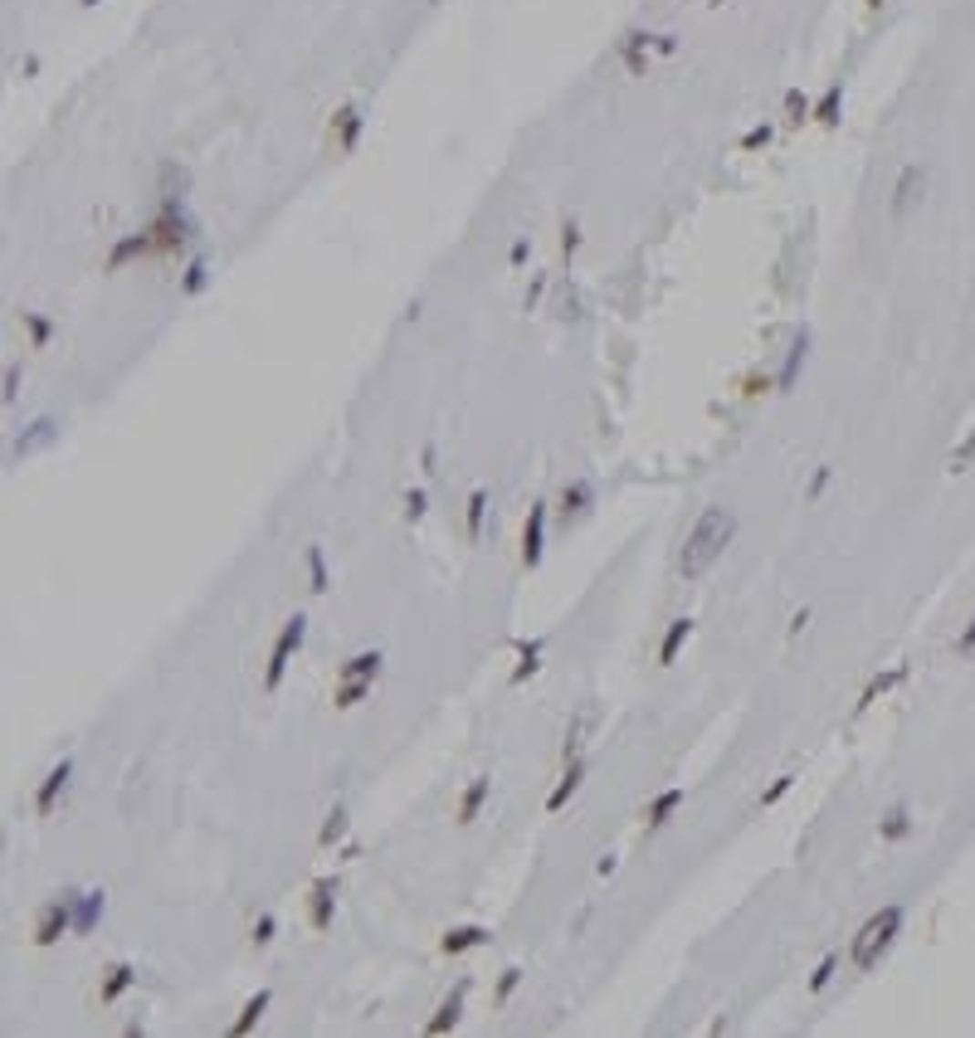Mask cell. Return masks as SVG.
Masks as SVG:
<instances>
[{"label":"cell","instance_id":"cell-22","mask_svg":"<svg viewBox=\"0 0 975 1038\" xmlns=\"http://www.w3.org/2000/svg\"><path fill=\"white\" fill-rule=\"evenodd\" d=\"M488 800V775H478L469 790H463V800H459V824H473L478 819V809H483Z\"/></svg>","mask_w":975,"mask_h":1038},{"label":"cell","instance_id":"cell-19","mask_svg":"<svg viewBox=\"0 0 975 1038\" xmlns=\"http://www.w3.org/2000/svg\"><path fill=\"white\" fill-rule=\"evenodd\" d=\"M912 834V815H908V804H893L883 815V824H878V838H887V844H897V838H908Z\"/></svg>","mask_w":975,"mask_h":1038},{"label":"cell","instance_id":"cell-20","mask_svg":"<svg viewBox=\"0 0 975 1038\" xmlns=\"http://www.w3.org/2000/svg\"><path fill=\"white\" fill-rule=\"evenodd\" d=\"M648 39H654V35H639V30H634V35H625V45H619V54H625L629 74H644V68H648Z\"/></svg>","mask_w":975,"mask_h":1038},{"label":"cell","instance_id":"cell-4","mask_svg":"<svg viewBox=\"0 0 975 1038\" xmlns=\"http://www.w3.org/2000/svg\"><path fill=\"white\" fill-rule=\"evenodd\" d=\"M303 638H307V619L293 615V619L284 624V634L274 638V653H268V668H264V688H268V692H278V682H284L293 653L303 649Z\"/></svg>","mask_w":975,"mask_h":1038},{"label":"cell","instance_id":"cell-1","mask_svg":"<svg viewBox=\"0 0 975 1038\" xmlns=\"http://www.w3.org/2000/svg\"><path fill=\"white\" fill-rule=\"evenodd\" d=\"M731 536H737V517L727 507H702V517L692 522V532L683 536V551H678V576L683 580L708 576L731 546Z\"/></svg>","mask_w":975,"mask_h":1038},{"label":"cell","instance_id":"cell-25","mask_svg":"<svg viewBox=\"0 0 975 1038\" xmlns=\"http://www.w3.org/2000/svg\"><path fill=\"white\" fill-rule=\"evenodd\" d=\"M517 668H513V682H527L536 668H542V638H532V644H517Z\"/></svg>","mask_w":975,"mask_h":1038},{"label":"cell","instance_id":"cell-17","mask_svg":"<svg viewBox=\"0 0 975 1038\" xmlns=\"http://www.w3.org/2000/svg\"><path fill=\"white\" fill-rule=\"evenodd\" d=\"M268 1004H274V990H259L244 1009H239V1019H234V1029H230V1033H234V1038H244V1033L254 1029V1023L264 1019V1009H268Z\"/></svg>","mask_w":975,"mask_h":1038},{"label":"cell","instance_id":"cell-13","mask_svg":"<svg viewBox=\"0 0 975 1038\" xmlns=\"http://www.w3.org/2000/svg\"><path fill=\"white\" fill-rule=\"evenodd\" d=\"M132 985H137V971H132V965H112L108 980H103V990H98V1004H118Z\"/></svg>","mask_w":975,"mask_h":1038},{"label":"cell","instance_id":"cell-15","mask_svg":"<svg viewBox=\"0 0 975 1038\" xmlns=\"http://www.w3.org/2000/svg\"><path fill=\"white\" fill-rule=\"evenodd\" d=\"M688 638H692V619L683 615V619H673V624H669V634H663V644H659V663L669 668V663L678 659V649L688 644Z\"/></svg>","mask_w":975,"mask_h":1038},{"label":"cell","instance_id":"cell-8","mask_svg":"<svg viewBox=\"0 0 975 1038\" xmlns=\"http://www.w3.org/2000/svg\"><path fill=\"white\" fill-rule=\"evenodd\" d=\"M68 775H74V761H59V765H54V771L45 775V785H39V794H35V809H39V815H49L54 800H59V794L68 790Z\"/></svg>","mask_w":975,"mask_h":1038},{"label":"cell","instance_id":"cell-49","mask_svg":"<svg viewBox=\"0 0 975 1038\" xmlns=\"http://www.w3.org/2000/svg\"><path fill=\"white\" fill-rule=\"evenodd\" d=\"M83 5H98V0H83Z\"/></svg>","mask_w":975,"mask_h":1038},{"label":"cell","instance_id":"cell-5","mask_svg":"<svg viewBox=\"0 0 975 1038\" xmlns=\"http://www.w3.org/2000/svg\"><path fill=\"white\" fill-rule=\"evenodd\" d=\"M64 931H74V902H49L45 912H39V921H35V946H54L59 941Z\"/></svg>","mask_w":975,"mask_h":1038},{"label":"cell","instance_id":"cell-6","mask_svg":"<svg viewBox=\"0 0 975 1038\" xmlns=\"http://www.w3.org/2000/svg\"><path fill=\"white\" fill-rule=\"evenodd\" d=\"M542 542H546V503H536L527 512V527H522V566L542 561Z\"/></svg>","mask_w":975,"mask_h":1038},{"label":"cell","instance_id":"cell-30","mask_svg":"<svg viewBox=\"0 0 975 1038\" xmlns=\"http://www.w3.org/2000/svg\"><path fill=\"white\" fill-rule=\"evenodd\" d=\"M586 503H590V488H586V483H571V488L561 493V512H566V517H581Z\"/></svg>","mask_w":975,"mask_h":1038},{"label":"cell","instance_id":"cell-12","mask_svg":"<svg viewBox=\"0 0 975 1038\" xmlns=\"http://www.w3.org/2000/svg\"><path fill=\"white\" fill-rule=\"evenodd\" d=\"M581 780H586V761H581V756H576V761H571V765H566V775H561V785H556V790H551V794H546V809H551V815H556V809H561V804H566V800H571V794H576V790H581Z\"/></svg>","mask_w":975,"mask_h":1038},{"label":"cell","instance_id":"cell-21","mask_svg":"<svg viewBox=\"0 0 975 1038\" xmlns=\"http://www.w3.org/2000/svg\"><path fill=\"white\" fill-rule=\"evenodd\" d=\"M839 112H844V88H839V83H829L825 98L814 103V122L819 127H834V122H839Z\"/></svg>","mask_w":975,"mask_h":1038},{"label":"cell","instance_id":"cell-42","mask_svg":"<svg viewBox=\"0 0 975 1038\" xmlns=\"http://www.w3.org/2000/svg\"><path fill=\"white\" fill-rule=\"evenodd\" d=\"M405 512H410V517H425V488L405 493Z\"/></svg>","mask_w":975,"mask_h":1038},{"label":"cell","instance_id":"cell-7","mask_svg":"<svg viewBox=\"0 0 975 1038\" xmlns=\"http://www.w3.org/2000/svg\"><path fill=\"white\" fill-rule=\"evenodd\" d=\"M68 902H74V931H93L98 921H103V892H68Z\"/></svg>","mask_w":975,"mask_h":1038},{"label":"cell","instance_id":"cell-34","mask_svg":"<svg viewBox=\"0 0 975 1038\" xmlns=\"http://www.w3.org/2000/svg\"><path fill=\"white\" fill-rule=\"evenodd\" d=\"M771 132H775L771 122H761V127H752V132L742 137V151H761V147H766V141H771Z\"/></svg>","mask_w":975,"mask_h":1038},{"label":"cell","instance_id":"cell-41","mask_svg":"<svg viewBox=\"0 0 975 1038\" xmlns=\"http://www.w3.org/2000/svg\"><path fill=\"white\" fill-rule=\"evenodd\" d=\"M517 980H522V971H503V980H498V1004H507V1000H513Z\"/></svg>","mask_w":975,"mask_h":1038},{"label":"cell","instance_id":"cell-38","mask_svg":"<svg viewBox=\"0 0 975 1038\" xmlns=\"http://www.w3.org/2000/svg\"><path fill=\"white\" fill-rule=\"evenodd\" d=\"M834 965H839V960H834V956H825V960H819V965H814V975H810V990H825V985H829V975H834Z\"/></svg>","mask_w":975,"mask_h":1038},{"label":"cell","instance_id":"cell-47","mask_svg":"<svg viewBox=\"0 0 975 1038\" xmlns=\"http://www.w3.org/2000/svg\"><path fill=\"white\" fill-rule=\"evenodd\" d=\"M878 5H887V0H868V10H878Z\"/></svg>","mask_w":975,"mask_h":1038},{"label":"cell","instance_id":"cell-40","mask_svg":"<svg viewBox=\"0 0 975 1038\" xmlns=\"http://www.w3.org/2000/svg\"><path fill=\"white\" fill-rule=\"evenodd\" d=\"M25 322H30V337H35V347H45V341H49V332H54V327L45 322V317H35V312H25Z\"/></svg>","mask_w":975,"mask_h":1038},{"label":"cell","instance_id":"cell-2","mask_svg":"<svg viewBox=\"0 0 975 1038\" xmlns=\"http://www.w3.org/2000/svg\"><path fill=\"white\" fill-rule=\"evenodd\" d=\"M897 931H902V907H883L878 917H868L864 931L854 936V965H858V971H873V965H878V956H883L887 946H893Z\"/></svg>","mask_w":975,"mask_h":1038},{"label":"cell","instance_id":"cell-44","mask_svg":"<svg viewBox=\"0 0 975 1038\" xmlns=\"http://www.w3.org/2000/svg\"><path fill=\"white\" fill-rule=\"evenodd\" d=\"M654 49H659V54H673L678 39H673V35H654Z\"/></svg>","mask_w":975,"mask_h":1038},{"label":"cell","instance_id":"cell-45","mask_svg":"<svg viewBox=\"0 0 975 1038\" xmlns=\"http://www.w3.org/2000/svg\"><path fill=\"white\" fill-rule=\"evenodd\" d=\"M16 386H20V376H16V366L5 371V400H16Z\"/></svg>","mask_w":975,"mask_h":1038},{"label":"cell","instance_id":"cell-10","mask_svg":"<svg viewBox=\"0 0 975 1038\" xmlns=\"http://www.w3.org/2000/svg\"><path fill=\"white\" fill-rule=\"evenodd\" d=\"M332 912H337V883H332V877H322V883H313V927L327 931L332 927Z\"/></svg>","mask_w":975,"mask_h":1038},{"label":"cell","instance_id":"cell-24","mask_svg":"<svg viewBox=\"0 0 975 1038\" xmlns=\"http://www.w3.org/2000/svg\"><path fill=\"white\" fill-rule=\"evenodd\" d=\"M596 727V707H586L581 717H576V727L566 732V742H561V756L566 761H576V751H581V742H586V732Z\"/></svg>","mask_w":975,"mask_h":1038},{"label":"cell","instance_id":"cell-26","mask_svg":"<svg viewBox=\"0 0 975 1038\" xmlns=\"http://www.w3.org/2000/svg\"><path fill=\"white\" fill-rule=\"evenodd\" d=\"M371 698V682H337V692H332V707H357V702H366Z\"/></svg>","mask_w":975,"mask_h":1038},{"label":"cell","instance_id":"cell-27","mask_svg":"<svg viewBox=\"0 0 975 1038\" xmlns=\"http://www.w3.org/2000/svg\"><path fill=\"white\" fill-rule=\"evenodd\" d=\"M307 580H313V595H327V561H322V546H307Z\"/></svg>","mask_w":975,"mask_h":1038},{"label":"cell","instance_id":"cell-3","mask_svg":"<svg viewBox=\"0 0 975 1038\" xmlns=\"http://www.w3.org/2000/svg\"><path fill=\"white\" fill-rule=\"evenodd\" d=\"M931 171L927 161H908L897 171V181H893V201H887V210H893V220H908L912 210H922L927 205V195H931Z\"/></svg>","mask_w":975,"mask_h":1038},{"label":"cell","instance_id":"cell-28","mask_svg":"<svg viewBox=\"0 0 975 1038\" xmlns=\"http://www.w3.org/2000/svg\"><path fill=\"white\" fill-rule=\"evenodd\" d=\"M342 834H347V809H342V804H337V809H332V815H327V824H322V834H317V844H322V848H332V844H337V838H342Z\"/></svg>","mask_w":975,"mask_h":1038},{"label":"cell","instance_id":"cell-32","mask_svg":"<svg viewBox=\"0 0 975 1038\" xmlns=\"http://www.w3.org/2000/svg\"><path fill=\"white\" fill-rule=\"evenodd\" d=\"M483 507H488V497L473 493L469 497V542H478V532H483Z\"/></svg>","mask_w":975,"mask_h":1038},{"label":"cell","instance_id":"cell-43","mask_svg":"<svg viewBox=\"0 0 975 1038\" xmlns=\"http://www.w3.org/2000/svg\"><path fill=\"white\" fill-rule=\"evenodd\" d=\"M825 483H829V468H819V473H814V483H810V503H814L819 493H825Z\"/></svg>","mask_w":975,"mask_h":1038},{"label":"cell","instance_id":"cell-46","mask_svg":"<svg viewBox=\"0 0 975 1038\" xmlns=\"http://www.w3.org/2000/svg\"><path fill=\"white\" fill-rule=\"evenodd\" d=\"M561 244H566V254H571L576 244H581V230H576V224H566V239H561Z\"/></svg>","mask_w":975,"mask_h":1038},{"label":"cell","instance_id":"cell-18","mask_svg":"<svg viewBox=\"0 0 975 1038\" xmlns=\"http://www.w3.org/2000/svg\"><path fill=\"white\" fill-rule=\"evenodd\" d=\"M902 678H908V668H902V663H897V668H887V673H883V678H873V682H868V688H864V698H858V712H868V707H873V702H878V698H883V692H893V688H897V682H902Z\"/></svg>","mask_w":975,"mask_h":1038},{"label":"cell","instance_id":"cell-35","mask_svg":"<svg viewBox=\"0 0 975 1038\" xmlns=\"http://www.w3.org/2000/svg\"><path fill=\"white\" fill-rule=\"evenodd\" d=\"M956 653H960V659H970V653H975V609H970V619H966V629H960V634H956Z\"/></svg>","mask_w":975,"mask_h":1038},{"label":"cell","instance_id":"cell-48","mask_svg":"<svg viewBox=\"0 0 975 1038\" xmlns=\"http://www.w3.org/2000/svg\"><path fill=\"white\" fill-rule=\"evenodd\" d=\"M708 5H712V10H717V5H727V0H708Z\"/></svg>","mask_w":975,"mask_h":1038},{"label":"cell","instance_id":"cell-39","mask_svg":"<svg viewBox=\"0 0 975 1038\" xmlns=\"http://www.w3.org/2000/svg\"><path fill=\"white\" fill-rule=\"evenodd\" d=\"M274 931H278V921L274 917H259V921H254V941H259V946H268V941H274Z\"/></svg>","mask_w":975,"mask_h":1038},{"label":"cell","instance_id":"cell-33","mask_svg":"<svg viewBox=\"0 0 975 1038\" xmlns=\"http://www.w3.org/2000/svg\"><path fill=\"white\" fill-rule=\"evenodd\" d=\"M790 785H795V775H775V780H771V790L761 794V809H771L775 800H785V790H790Z\"/></svg>","mask_w":975,"mask_h":1038},{"label":"cell","instance_id":"cell-16","mask_svg":"<svg viewBox=\"0 0 975 1038\" xmlns=\"http://www.w3.org/2000/svg\"><path fill=\"white\" fill-rule=\"evenodd\" d=\"M332 127H337V147H342V151H351V147H357V137H361V112L357 108H337V118H332Z\"/></svg>","mask_w":975,"mask_h":1038},{"label":"cell","instance_id":"cell-11","mask_svg":"<svg viewBox=\"0 0 975 1038\" xmlns=\"http://www.w3.org/2000/svg\"><path fill=\"white\" fill-rule=\"evenodd\" d=\"M463 994H469V985H459V990L449 994V1000H444L440 1009H434V1019L425 1023V1033H449V1029H454L459 1014H463Z\"/></svg>","mask_w":975,"mask_h":1038},{"label":"cell","instance_id":"cell-31","mask_svg":"<svg viewBox=\"0 0 975 1038\" xmlns=\"http://www.w3.org/2000/svg\"><path fill=\"white\" fill-rule=\"evenodd\" d=\"M970 463H975V430L966 434V444H960V449L951 453V463H946V468H951V473H966Z\"/></svg>","mask_w":975,"mask_h":1038},{"label":"cell","instance_id":"cell-9","mask_svg":"<svg viewBox=\"0 0 975 1038\" xmlns=\"http://www.w3.org/2000/svg\"><path fill=\"white\" fill-rule=\"evenodd\" d=\"M380 673V653H357V659H347L342 668H337V682H376Z\"/></svg>","mask_w":975,"mask_h":1038},{"label":"cell","instance_id":"cell-23","mask_svg":"<svg viewBox=\"0 0 975 1038\" xmlns=\"http://www.w3.org/2000/svg\"><path fill=\"white\" fill-rule=\"evenodd\" d=\"M678 804H683V790H663L659 800L648 804V815H644V824H648V829H663V824H669V815H673Z\"/></svg>","mask_w":975,"mask_h":1038},{"label":"cell","instance_id":"cell-36","mask_svg":"<svg viewBox=\"0 0 975 1038\" xmlns=\"http://www.w3.org/2000/svg\"><path fill=\"white\" fill-rule=\"evenodd\" d=\"M49 439H54V424H49V420H39V424H35V434L20 444V453H30V449H39V444H49Z\"/></svg>","mask_w":975,"mask_h":1038},{"label":"cell","instance_id":"cell-29","mask_svg":"<svg viewBox=\"0 0 975 1038\" xmlns=\"http://www.w3.org/2000/svg\"><path fill=\"white\" fill-rule=\"evenodd\" d=\"M785 112H790V118H785V122H790V127H800V122H810V118H814V108H810V98H804V93H795V88H790V93H785Z\"/></svg>","mask_w":975,"mask_h":1038},{"label":"cell","instance_id":"cell-37","mask_svg":"<svg viewBox=\"0 0 975 1038\" xmlns=\"http://www.w3.org/2000/svg\"><path fill=\"white\" fill-rule=\"evenodd\" d=\"M205 288V264H191L186 278H181V293H201Z\"/></svg>","mask_w":975,"mask_h":1038},{"label":"cell","instance_id":"cell-14","mask_svg":"<svg viewBox=\"0 0 975 1038\" xmlns=\"http://www.w3.org/2000/svg\"><path fill=\"white\" fill-rule=\"evenodd\" d=\"M473 946H488V927H454L440 941L444 956H463V950H473Z\"/></svg>","mask_w":975,"mask_h":1038}]
</instances>
